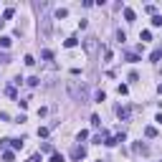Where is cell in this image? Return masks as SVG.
I'll use <instances>...</instances> for the list:
<instances>
[{"instance_id":"cell-1","label":"cell","mask_w":162,"mask_h":162,"mask_svg":"<svg viewBox=\"0 0 162 162\" xmlns=\"http://www.w3.org/2000/svg\"><path fill=\"white\" fill-rule=\"evenodd\" d=\"M117 117L122 119V122H127V119H129V107H119L117 109Z\"/></svg>"},{"instance_id":"cell-2","label":"cell","mask_w":162,"mask_h":162,"mask_svg":"<svg viewBox=\"0 0 162 162\" xmlns=\"http://www.w3.org/2000/svg\"><path fill=\"white\" fill-rule=\"evenodd\" d=\"M84 154H86V150H84V147H74L71 157H74V160H84Z\"/></svg>"},{"instance_id":"cell-3","label":"cell","mask_w":162,"mask_h":162,"mask_svg":"<svg viewBox=\"0 0 162 162\" xmlns=\"http://www.w3.org/2000/svg\"><path fill=\"white\" fill-rule=\"evenodd\" d=\"M160 58H162V48H154L152 56H150V61H160Z\"/></svg>"},{"instance_id":"cell-4","label":"cell","mask_w":162,"mask_h":162,"mask_svg":"<svg viewBox=\"0 0 162 162\" xmlns=\"http://www.w3.org/2000/svg\"><path fill=\"white\" fill-rule=\"evenodd\" d=\"M124 18L132 23V20H134V10H132V8H124Z\"/></svg>"},{"instance_id":"cell-5","label":"cell","mask_w":162,"mask_h":162,"mask_svg":"<svg viewBox=\"0 0 162 162\" xmlns=\"http://www.w3.org/2000/svg\"><path fill=\"white\" fill-rule=\"evenodd\" d=\"M76 43H79V41H76L74 36H71V38H66V41H63V46H66V48H74Z\"/></svg>"},{"instance_id":"cell-6","label":"cell","mask_w":162,"mask_h":162,"mask_svg":"<svg viewBox=\"0 0 162 162\" xmlns=\"http://www.w3.org/2000/svg\"><path fill=\"white\" fill-rule=\"evenodd\" d=\"M10 41H13V38H8V36H3V38H0V46H3V48H10Z\"/></svg>"},{"instance_id":"cell-7","label":"cell","mask_w":162,"mask_h":162,"mask_svg":"<svg viewBox=\"0 0 162 162\" xmlns=\"http://www.w3.org/2000/svg\"><path fill=\"white\" fill-rule=\"evenodd\" d=\"M13 13H15V10H13V8H8V10L3 13V23H5V20H10V18H13Z\"/></svg>"},{"instance_id":"cell-8","label":"cell","mask_w":162,"mask_h":162,"mask_svg":"<svg viewBox=\"0 0 162 162\" xmlns=\"http://www.w3.org/2000/svg\"><path fill=\"white\" fill-rule=\"evenodd\" d=\"M144 134H147V137H157V129H154V127H147Z\"/></svg>"},{"instance_id":"cell-9","label":"cell","mask_w":162,"mask_h":162,"mask_svg":"<svg viewBox=\"0 0 162 162\" xmlns=\"http://www.w3.org/2000/svg\"><path fill=\"white\" fill-rule=\"evenodd\" d=\"M127 61H129V63H137L139 56H137V53H127Z\"/></svg>"},{"instance_id":"cell-10","label":"cell","mask_w":162,"mask_h":162,"mask_svg":"<svg viewBox=\"0 0 162 162\" xmlns=\"http://www.w3.org/2000/svg\"><path fill=\"white\" fill-rule=\"evenodd\" d=\"M139 38H142V41H152V33L150 31H142V33H139Z\"/></svg>"},{"instance_id":"cell-11","label":"cell","mask_w":162,"mask_h":162,"mask_svg":"<svg viewBox=\"0 0 162 162\" xmlns=\"http://www.w3.org/2000/svg\"><path fill=\"white\" fill-rule=\"evenodd\" d=\"M51 162H63V154H58V152H53V154H51Z\"/></svg>"},{"instance_id":"cell-12","label":"cell","mask_w":162,"mask_h":162,"mask_svg":"<svg viewBox=\"0 0 162 162\" xmlns=\"http://www.w3.org/2000/svg\"><path fill=\"white\" fill-rule=\"evenodd\" d=\"M38 81H41L38 76H31V79H28V86H38Z\"/></svg>"},{"instance_id":"cell-13","label":"cell","mask_w":162,"mask_h":162,"mask_svg":"<svg viewBox=\"0 0 162 162\" xmlns=\"http://www.w3.org/2000/svg\"><path fill=\"white\" fill-rule=\"evenodd\" d=\"M10 144H13V150H20V147H23V139H13Z\"/></svg>"},{"instance_id":"cell-14","label":"cell","mask_w":162,"mask_h":162,"mask_svg":"<svg viewBox=\"0 0 162 162\" xmlns=\"http://www.w3.org/2000/svg\"><path fill=\"white\" fill-rule=\"evenodd\" d=\"M66 15H68V10H63V8L56 10V18H66Z\"/></svg>"},{"instance_id":"cell-15","label":"cell","mask_w":162,"mask_h":162,"mask_svg":"<svg viewBox=\"0 0 162 162\" xmlns=\"http://www.w3.org/2000/svg\"><path fill=\"white\" fill-rule=\"evenodd\" d=\"M152 25H154V28L162 25V15H154V18H152Z\"/></svg>"},{"instance_id":"cell-16","label":"cell","mask_w":162,"mask_h":162,"mask_svg":"<svg viewBox=\"0 0 162 162\" xmlns=\"http://www.w3.org/2000/svg\"><path fill=\"white\" fill-rule=\"evenodd\" d=\"M76 137H79V142H81V139H86V137H89V132H86V129H81V132H79Z\"/></svg>"},{"instance_id":"cell-17","label":"cell","mask_w":162,"mask_h":162,"mask_svg":"<svg viewBox=\"0 0 162 162\" xmlns=\"http://www.w3.org/2000/svg\"><path fill=\"white\" fill-rule=\"evenodd\" d=\"M28 162H41V154H33V157L28 160Z\"/></svg>"}]
</instances>
